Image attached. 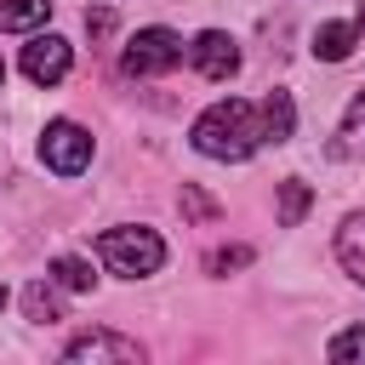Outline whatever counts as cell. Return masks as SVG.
Segmentation results:
<instances>
[{
	"label": "cell",
	"instance_id": "cell-1",
	"mask_svg": "<svg viewBox=\"0 0 365 365\" xmlns=\"http://www.w3.org/2000/svg\"><path fill=\"white\" fill-rule=\"evenodd\" d=\"M194 148L205 154V160H251L268 137H262V108L257 103H245V97H222V103H211L200 120H194Z\"/></svg>",
	"mask_w": 365,
	"mask_h": 365
},
{
	"label": "cell",
	"instance_id": "cell-2",
	"mask_svg": "<svg viewBox=\"0 0 365 365\" xmlns=\"http://www.w3.org/2000/svg\"><path fill=\"white\" fill-rule=\"evenodd\" d=\"M97 257H103V268L120 274V279H148V274H160V262H165V240H160L154 228H143V222H120V228H108V234L97 240Z\"/></svg>",
	"mask_w": 365,
	"mask_h": 365
},
{
	"label": "cell",
	"instance_id": "cell-3",
	"mask_svg": "<svg viewBox=\"0 0 365 365\" xmlns=\"http://www.w3.org/2000/svg\"><path fill=\"white\" fill-rule=\"evenodd\" d=\"M188 57V46H182V34H171V29H137L131 40H125V51H120V68L131 74V80H148V74H171L177 63Z\"/></svg>",
	"mask_w": 365,
	"mask_h": 365
},
{
	"label": "cell",
	"instance_id": "cell-4",
	"mask_svg": "<svg viewBox=\"0 0 365 365\" xmlns=\"http://www.w3.org/2000/svg\"><path fill=\"white\" fill-rule=\"evenodd\" d=\"M40 160H46V171H57V177H80V171L91 165V131L74 125V120H51V125L40 131Z\"/></svg>",
	"mask_w": 365,
	"mask_h": 365
},
{
	"label": "cell",
	"instance_id": "cell-5",
	"mask_svg": "<svg viewBox=\"0 0 365 365\" xmlns=\"http://www.w3.org/2000/svg\"><path fill=\"white\" fill-rule=\"evenodd\" d=\"M68 63H74V46H68L63 34H29V46H23V74H29L34 86H57V80L68 74Z\"/></svg>",
	"mask_w": 365,
	"mask_h": 365
},
{
	"label": "cell",
	"instance_id": "cell-6",
	"mask_svg": "<svg viewBox=\"0 0 365 365\" xmlns=\"http://www.w3.org/2000/svg\"><path fill=\"white\" fill-rule=\"evenodd\" d=\"M63 359L68 365H137L143 359V348L131 342V336H114V331H86V336H74L68 348H63Z\"/></svg>",
	"mask_w": 365,
	"mask_h": 365
},
{
	"label": "cell",
	"instance_id": "cell-7",
	"mask_svg": "<svg viewBox=\"0 0 365 365\" xmlns=\"http://www.w3.org/2000/svg\"><path fill=\"white\" fill-rule=\"evenodd\" d=\"M188 63H194L205 80H228V74L240 68V46H234V34L205 29V34H194V40H188Z\"/></svg>",
	"mask_w": 365,
	"mask_h": 365
},
{
	"label": "cell",
	"instance_id": "cell-8",
	"mask_svg": "<svg viewBox=\"0 0 365 365\" xmlns=\"http://www.w3.org/2000/svg\"><path fill=\"white\" fill-rule=\"evenodd\" d=\"M336 262L348 268L354 285H365V211H348L336 228Z\"/></svg>",
	"mask_w": 365,
	"mask_h": 365
},
{
	"label": "cell",
	"instance_id": "cell-9",
	"mask_svg": "<svg viewBox=\"0 0 365 365\" xmlns=\"http://www.w3.org/2000/svg\"><path fill=\"white\" fill-rule=\"evenodd\" d=\"M51 23V0H0V29L6 34H40Z\"/></svg>",
	"mask_w": 365,
	"mask_h": 365
},
{
	"label": "cell",
	"instance_id": "cell-10",
	"mask_svg": "<svg viewBox=\"0 0 365 365\" xmlns=\"http://www.w3.org/2000/svg\"><path fill=\"white\" fill-rule=\"evenodd\" d=\"M257 108H262V137H268V143H291V131H297V103H291V91H268Z\"/></svg>",
	"mask_w": 365,
	"mask_h": 365
},
{
	"label": "cell",
	"instance_id": "cell-11",
	"mask_svg": "<svg viewBox=\"0 0 365 365\" xmlns=\"http://www.w3.org/2000/svg\"><path fill=\"white\" fill-rule=\"evenodd\" d=\"M359 46V23H319L314 29V57L319 63H342Z\"/></svg>",
	"mask_w": 365,
	"mask_h": 365
},
{
	"label": "cell",
	"instance_id": "cell-12",
	"mask_svg": "<svg viewBox=\"0 0 365 365\" xmlns=\"http://www.w3.org/2000/svg\"><path fill=\"white\" fill-rule=\"evenodd\" d=\"M23 314L29 319H40V325H51V319H63V285L46 274V279H34L29 291H23Z\"/></svg>",
	"mask_w": 365,
	"mask_h": 365
},
{
	"label": "cell",
	"instance_id": "cell-13",
	"mask_svg": "<svg viewBox=\"0 0 365 365\" xmlns=\"http://www.w3.org/2000/svg\"><path fill=\"white\" fill-rule=\"evenodd\" d=\"M336 154H365V91H354V103L342 108V125H336Z\"/></svg>",
	"mask_w": 365,
	"mask_h": 365
},
{
	"label": "cell",
	"instance_id": "cell-14",
	"mask_svg": "<svg viewBox=\"0 0 365 365\" xmlns=\"http://www.w3.org/2000/svg\"><path fill=\"white\" fill-rule=\"evenodd\" d=\"M308 205H314V194H308V182H297V177H285V182H279V228H297V222L308 217Z\"/></svg>",
	"mask_w": 365,
	"mask_h": 365
},
{
	"label": "cell",
	"instance_id": "cell-15",
	"mask_svg": "<svg viewBox=\"0 0 365 365\" xmlns=\"http://www.w3.org/2000/svg\"><path fill=\"white\" fill-rule=\"evenodd\" d=\"M51 279H57L63 291H91V285H97V274H91L86 257H57V262H51Z\"/></svg>",
	"mask_w": 365,
	"mask_h": 365
},
{
	"label": "cell",
	"instance_id": "cell-16",
	"mask_svg": "<svg viewBox=\"0 0 365 365\" xmlns=\"http://www.w3.org/2000/svg\"><path fill=\"white\" fill-rule=\"evenodd\" d=\"M325 354H331L336 365H365V325H348V331H336Z\"/></svg>",
	"mask_w": 365,
	"mask_h": 365
},
{
	"label": "cell",
	"instance_id": "cell-17",
	"mask_svg": "<svg viewBox=\"0 0 365 365\" xmlns=\"http://www.w3.org/2000/svg\"><path fill=\"white\" fill-rule=\"evenodd\" d=\"M245 262H251V251H245V245H228V251H211V257H205V268H211V274H228V268H245Z\"/></svg>",
	"mask_w": 365,
	"mask_h": 365
},
{
	"label": "cell",
	"instance_id": "cell-18",
	"mask_svg": "<svg viewBox=\"0 0 365 365\" xmlns=\"http://www.w3.org/2000/svg\"><path fill=\"white\" fill-rule=\"evenodd\" d=\"M182 211H188V217H211V200H205L200 188H182Z\"/></svg>",
	"mask_w": 365,
	"mask_h": 365
},
{
	"label": "cell",
	"instance_id": "cell-19",
	"mask_svg": "<svg viewBox=\"0 0 365 365\" xmlns=\"http://www.w3.org/2000/svg\"><path fill=\"white\" fill-rule=\"evenodd\" d=\"M354 23H359V40H365V0H359V17H354Z\"/></svg>",
	"mask_w": 365,
	"mask_h": 365
},
{
	"label": "cell",
	"instance_id": "cell-20",
	"mask_svg": "<svg viewBox=\"0 0 365 365\" xmlns=\"http://www.w3.org/2000/svg\"><path fill=\"white\" fill-rule=\"evenodd\" d=\"M6 302H11V291H6V285H0V308H6Z\"/></svg>",
	"mask_w": 365,
	"mask_h": 365
},
{
	"label": "cell",
	"instance_id": "cell-21",
	"mask_svg": "<svg viewBox=\"0 0 365 365\" xmlns=\"http://www.w3.org/2000/svg\"><path fill=\"white\" fill-rule=\"evenodd\" d=\"M0 80H6V63H0Z\"/></svg>",
	"mask_w": 365,
	"mask_h": 365
}]
</instances>
